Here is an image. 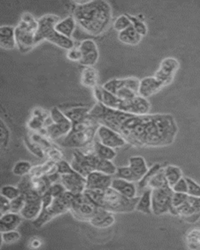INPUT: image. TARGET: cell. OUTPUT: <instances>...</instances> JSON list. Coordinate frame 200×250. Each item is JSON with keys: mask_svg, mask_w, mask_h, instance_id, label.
I'll use <instances>...</instances> for the list:
<instances>
[{"mask_svg": "<svg viewBox=\"0 0 200 250\" xmlns=\"http://www.w3.org/2000/svg\"><path fill=\"white\" fill-rule=\"evenodd\" d=\"M186 243L190 249L200 248V229H193L188 233Z\"/></svg>", "mask_w": 200, "mask_h": 250, "instance_id": "cell-39", "label": "cell"}, {"mask_svg": "<svg viewBox=\"0 0 200 250\" xmlns=\"http://www.w3.org/2000/svg\"><path fill=\"white\" fill-rule=\"evenodd\" d=\"M32 170V165L29 161L20 160L15 164L13 167L12 171L14 175L24 177V176L30 174Z\"/></svg>", "mask_w": 200, "mask_h": 250, "instance_id": "cell-37", "label": "cell"}, {"mask_svg": "<svg viewBox=\"0 0 200 250\" xmlns=\"http://www.w3.org/2000/svg\"><path fill=\"white\" fill-rule=\"evenodd\" d=\"M111 187L120 192L121 195L129 199H134L139 196L137 184L128 182L120 178H114Z\"/></svg>", "mask_w": 200, "mask_h": 250, "instance_id": "cell-22", "label": "cell"}, {"mask_svg": "<svg viewBox=\"0 0 200 250\" xmlns=\"http://www.w3.org/2000/svg\"><path fill=\"white\" fill-rule=\"evenodd\" d=\"M140 80L136 78H114L102 87L123 100H132L139 96Z\"/></svg>", "mask_w": 200, "mask_h": 250, "instance_id": "cell-10", "label": "cell"}, {"mask_svg": "<svg viewBox=\"0 0 200 250\" xmlns=\"http://www.w3.org/2000/svg\"><path fill=\"white\" fill-rule=\"evenodd\" d=\"M136 211L145 214H151L152 210V189L147 188L142 191L140 195V199L138 201L136 208Z\"/></svg>", "mask_w": 200, "mask_h": 250, "instance_id": "cell-28", "label": "cell"}, {"mask_svg": "<svg viewBox=\"0 0 200 250\" xmlns=\"http://www.w3.org/2000/svg\"><path fill=\"white\" fill-rule=\"evenodd\" d=\"M171 188H172L174 192L188 194V183H187L185 178H182L179 180V182Z\"/></svg>", "mask_w": 200, "mask_h": 250, "instance_id": "cell-50", "label": "cell"}, {"mask_svg": "<svg viewBox=\"0 0 200 250\" xmlns=\"http://www.w3.org/2000/svg\"><path fill=\"white\" fill-rule=\"evenodd\" d=\"M96 139L105 146L114 149L121 148L127 144L124 138L119 133L102 125H100L97 130Z\"/></svg>", "mask_w": 200, "mask_h": 250, "instance_id": "cell-15", "label": "cell"}, {"mask_svg": "<svg viewBox=\"0 0 200 250\" xmlns=\"http://www.w3.org/2000/svg\"><path fill=\"white\" fill-rule=\"evenodd\" d=\"M23 217L20 213H9L1 215L0 218V231L6 232L10 230H14L18 229V227L21 224Z\"/></svg>", "mask_w": 200, "mask_h": 250, "instance_id": "cell-24", "label": "cell"}, {"mask_svg": "<svg viewBox=\"0 0 200 250\" xmlns=\"http://www.w3.org/2000/svg\"><path fill=\"white\" fill-rule=\"evenodd\" d=\"M60 21V17L55 14H45L38 20L36 45L46 40L67 51L75 47V42L72 39L65 37L56 30V25Z\"/></svg>", "mask_w": 200, "mask_h": 250, "instance_id": "cell-7", "label": "cell"}, {"mask_svg": "<svg viewBox=\"0 0 200 250\" xmlns=\"http://www.w3.org/2000/svg\"><path fill=\"white\" fill-rule=\"evenodd\" d=\"M67 57L69 61L73 62H80L81 60V52L79 47H74L72 49L67 51Z\"/></svg>", "mask_w": 200, "mask_h": 250, "instance_id": "cell-51", "label": "cell"}, {"mask_svg": "<svg viewBox=\"0 0 200 250\" xmlns=\"http://www.w3.org/2000/svg\"><path fill=\"white\" fill-rule=\"evenodd\" d=\"M89 115L100 125L119 133L127 144L136 148H160L174 143L179 127L171 114H134L96 103Z\"/></svg>", "mask_w": 200, "mask_h": 250, "instance_id": "cell-1", "label": "cell"}, {"mask_svg": "<svg viewBox=\"0 0 200 250\" xmlns=\"http://www.w3.org/2000/svg\"><path fill=\"white\" fill-rule=\"evenodd\" d=\"M98 71L94 66H84L80 74V83L87 88H96L98 85Z\"/></svg>", "mask_w": 200, "mask_h": 250, "instance_id": "cell-26", "label": "cell"}, {"mask_svg": "<svg viewBox=\"0 0 200 250\" xmlns=\"http://www.w3.org/2000/svg\"><path fill=\"white\" fill-rule=\"evenodd\" d=\"M76 25L75 18H73L72 16H70L64 19L60 20L56 25V30L65 37L71 39L73 34L75 32Z\"/></svg>", "mask_w": 200, "mask_h": 250, "instance_id": "cell-32", "label": "cell"}, {"mask_svg": "<svg viewBox=\"0 0 200 250\" xmlns=\"http://www.w3.org/2000/svg\"><path fill=\"white\" fill-rule=\"evenodd\" d=\"M93 94L98 103L106 107L134 114H148L151 109L150 103L147 99L137 96L132 100H120L114 94L106 91L102 86L97 85L93 88Z\"/></svg>", "mask_w": 200, "mask_h": 250, "instance_id": "cell-5", "label": "cell"}, {"mask_svg": "<svg viewBox=\"0 0 200 250\" xmlns=\"http://www.w3.org/2000/svg\"><path fill=\"white\" fill-rule=\"evenodd\" d=\"M174 215L179 216L188 223L200 221V197L188 195L186 201L175 209Z\"/></svg>", "mask_w": 200, "mask_h": 250, "instance_id": "cell-13", "label": "cell"}, {"mask_svg": "<svg viewBox=\"0 0 200 250\" xmlns=\"http://www.w3.org/2000/svg\"><path fill=\"white\" fill-rule=\"evenodd\" d=\"M88 195L96 206L114 213H128L136 210L140 195L129 199L121 195L112 187L102 190L85 189Z\"/></svg>", "mask_w": 200, "mask_h": 250, "instance_id": "cell-3", "label": "cell"}, {"mask_svg": "<svg viewBox=\"0 0 200 250\" xmlns=\"http://www.w3.org/2000/svg\"><path fill=\"white\" fill-rule=\"evenodd\" d=\"M100 126V124L89 115L87 119L72 125L71 131L57 142L66 148H87L94 143Z\"/></svg>", "mask_w": 200, "mask_h": 250, "instance_id": "cell-6", "label": "cell"}, {"mask_svg": "<svg viewBox=\"0 0 200 250\" xmlns=\"http://www.w3.org/2000/svg\"><path fill=\"white\" fill-rule=\"evenodd\" d=\"M75 197V194L66 191L59 197L54 198L51 204L46 208H42L39 217L32 221L34 226L41 228L54 217L70 211Z\"/></svg>", "mask_w": 200, "mask_h": 250, "instance_id": "cell-9", "label": "cell"}, {"mask_svg": "<svg viewBox=\"0 0 200 250\" xmlns=\"http://www.w3.org/2000/svg\"><path fill=\"white\" fill-rule=\"evenodd\" d=\"M161 168L157 174L152 177L151 179L149 180L148 183V188H150L151 189L159 188L164 187V186H170L167 182V178L165 177L164 169Z\"/></svg>", "mask_w": 200, "mask_h": 250, "instance_id": "cell-34", "label": "cell"}, {"mask_svg": "<svg viewBox=\"0 0 200 250\" xmlns=\"http://www.w3.org/2000/svg\"><path fill=\"white\" fill-rule=\"evenodd\" d=\"M114 28L120 33L121 31H124L128 27L132 25L131 20L128 18V14H123L117 18L114 22Z\"/></svg>", "mask_w": 200, "mask_h": 250, "instance_id": "cell-38", "label": "cell"}, {"mask_svg": "<svg viewBox=\"0 0 200 250\" xmlns=\"http://www.w3.org/2000/svg\"><path fill=\"white\" fill-rule=\"evenodd\" d=\"M57 171L62 175V174H71L75 170L73 169L71 164L67 163L66 160H61L59 162L57 163Z\"/></svg>", "mask_w": 200, "mask_h": 250, "instance_id": "cell-47", "label": "cell"}, {"mask_svg": "<svg viewBox=\"0 0 200 250\" xmlns=\"http://www.w3.org/2000/svg\"><path fill=\"white\" fill-rule=\"evenodd\" d=\"M142 36L140 35L133 26L128 27L124 31L118 33V39L120 42L125 45H137L141 41Z\"/></svg>", "mask_w": 200, "mask_h": 250, "instance_id": "cell-27", "label": "cell"}, {"mask_svg": "<svg viewBox=\"0 0 200 250\" xmlns=\"http://www.w3.org/2000/svg\"><path fill=\"white\" fill-rule=\"evenodd\" d=\"M112 175L105 174L102 172L93 171L86 177V189H106L112 186Z\"/></svg>", "mask_w": 200, "mask_h": 250, "instance_id": "cell-19", "label": "cell"}, {"mask_svg": "<svg viewBox=\"0 0 200 250\" xmlns=\"http://www.w3.org/2000/svg\"><path fill=\"white\" fill-rule=\"evenodd\" d=\"M188 183V194L192 196L200 197V186L189 178H185Z\"/></svg>", "mask_w": 200, "mask_h": 250, "instance_id": "cell-48", "label": "cell"}, {"mask_svg": "<svg viewBox=\"0 0 200 250\" xmlns=\"http://www.w3.org/2000/svg\"><path fill=\"white\" fill-rule=\"evenodd\" d=\"M89 110L90 109L84 106H75V107L66 109L63 113L71 121L72 125H74L87 119L89 117Z\"/></svg>", "mask_w": 200, "mask_h": 250, "instance_id": "cell-31", "label": "cell"}, {"mask_svg": "<svg viewBox=\"0 0 200 250\" xmlns=\"http://www.w3.org/2000/svg\"><path fill=\"white\" fill-rule=\"evenodd\" d=\"M92 146L81 148H75L73 152L71 165L73 169L86 178L93 171H100L109 175H115L117 167L110 160H103L99 157L92 150Z\"/></svg>", "mask_w": 200, "mask_h": 250, "instance_id": "cell-4", "label": "cell"}, {"mask_svg": "<svg viewBox=\"0 0 200 250\" xmlns=\"http://www.w3.org/2000/svg\"><path fill=\"white\" fill-rule=\"evenodd\" d=\"M0 45L2 49L10 50L17 46L15 27L2 25L0 27Z\"/></svg>", "mask_w": 200, "mask_h": 250, "instance_id": "cell-25", "label": "cell"}, {"mask_svg": "<svg viewBox=\"0 0 200 250\" xmlns=\"http://www.w3.org/2000/svg\"><path fill=\"white\" fill-rule=\"evenodd\" d=\"M25 143L28 149L33 154L36 155L37 157H40V158H43L45 152H44L43 149L40 146V145H38L37 143H35L32 140H30V139H26Z\"/></svg>", "mask_w": 200, "mask_h": 250, "instance_id": "cell-46", "label": "cell"}, {"mask_svg": "<svg viewBox=\"0 0 200 250\" xmlns=\"http://www.w3.org/2000/svg\"><path fill=\"white\" fill-rule=\"evenodd\" d=\"M20 239V234L18 230H10L6 232H1V241L4 244H14Z\"/></svg>", "mask_w": 200, "mask_h": 250, "instance_id": "cell-42", "label": "cell"}, {"mask_svg": "<svg viewBox=\"0 0 200 250\" xmlns=\"http://www.w3.org/2000/svg\"><path fill=\"white\" fill-rule=\"evenodd\" d=\"M165 177L167 178V182L171 187L175 186L179 180L183 178L182 171L179 167L168 165L164 168Z\"/></svg>", "mask_w": 200, "mask_h": 250, "instance_id": "cell-33", "label": "cell"}, {"mask_svg": "<svg viewBox=\"0 0 200 250\" xmlns=\"http://www.w3.org/2000/svg\"><path fill=\"white\" fill-rule=\"evenodd\" d=\"M114 178H120V179L126 180L128 182H135L138 183L140 182V179L138 178L137 176L134 174L132 169L129 166L120 167L117 169L116 174L114 176Z\"/></svg>", "mask_w": 200, "mask_h": 250, "instance_id": "cell-36", "label": "cell"}, {"mask_svg": "<svg viewBox=\"0 0 200 250\" xmlns=\"http://www.w3.org/2000/svg\"><path fill=\"white\" fill-rule=\"evenodd\" d=\"M128 166L132 169L134 174L140 180L143 178L149 170L145 159L141 156H132L128 160Z\"/></svg>", "mask_w": 200, "mask_h": 250, "instance_id": "cell-29", "label": "cell"}, {"mask_svg": "<svg viewBox=\"0 0 200 250\" xmlns=\"http://www.w3.org/2000/svg\"><path fill=\"white\" fill-rule=\"evenodd\" d=\"M188 194L179 193V192H174L172 196V207L173 210L171 214L174 215L175 209L180 206L182 205L184 202L188 199Z\"/></svg>", "mask_w": 200, "mask_h": 250, "instance_id": "cell-45", "label": "cell"}, {"mask_svg": "<svg viewBox=\"0 0 200 250\" xmlns=\"http://www.w3.org/2000/svg\"><path fill=\"white\" fill-rule=\"evenodd\" d=\"M81 52V60L79 63L84 66H93L98 62L100 52L96 42L92 39H84L79 45Z\"/></svg>", "mask_w": 200, "mask_h": 250, "instance_id": "cell-17", "label": "cell"}, {"mask_svg": "<svg viewBox=\"0 0 200 250\" xmlns=\"http://www.w3.org/2000/svg\"><path fill=\"white\" fill-rule=\"evenodd\" d=\"M32 248H39L41 245V241L39 238H35L32 241Z\"/></svg>", "mask_w": 200, "mask_h": 250, "instance_id": "cell-53", "label": "cell"}, {"mask_svg": "<svg viewBox=\"0 0 200 250\" xmlns=\"http://www.w3.org/2000/svg\"><path fill=\"white\" fill-rule=\"evenodd\" d=\"M48 191H49V193L53 195V197L56 198L60 196L67 190L61 182H56V183L52 184Z\"/></svg>", "mask_w": 200, "mask_h": 250, "instance_id": "cell-49", "label": "cell"}, {"mask_svg": "<svg viewBox=\"0 0 200 250\" xmlns=\"http://www.w3.org/2000/svg\"><path fill=\"white\" fill-rule=\"evenodd\" d=\"M38 20L30 13L22 14L20 21L15 27L17 46L21 53H28L36 44Z\"/></svg>", "mask_w": 200, "mask_h": 250, "instance_id": "cell-8", "label": "cell"}, {"mask_svg": "<svg viewBox=\"0 0 200 250\" xmlns=\"http://www.w3.org/2000/svg\"><path fill=\"white\" fill-rule=\"evenodd\" d=\"M0 131H1V135H0V142H1V148H7L10 144V132L8 127L5 125L4 121L1 120L0 121Z\"/></svg>", "mask_w": 200, "mask_h": 250, "instance_id": "cell-41", "label": "cell"}, {"mask_svg": "<svg viewBox=\"0 0 200 250\" xmlns=\"http://www.w3.org/2000/svg\"><path fill=\"white\" fill-rule=\"evenodd\" d=\"M115 221L116 219L114 213L99 207L96 214L88 223L97 229H107L112 226L115 223Z\"/></svg>", "mask_w": 200, "mask_h": 250, "instance_id": "cell-21", "label": "cell"}, {"mask_svg": "<svg viewBox=\"0 0 200 250\" xmlns=\"http://www.w3.org/2000/svg\"><path fill=\"white\" fill-rule=\"evenodd\" d=\"M25 195L22 193L16 199L10 200V212L20 213L25 205Z\"/></svg>", "mask_w": 200, "mask_h": 250, "instance_id": "cell-44", "label": "cell"}, {"mask_svg": "<svg viewBox=\"0 0 200 250\" xmlns=\"http://www.w3.org/2000/svg\"><path fill=\"white\" fill-rule=\"evenodd\" d=\"M179 68V62L177 59L167 57L161 61L159 69L156 71L154 77L163 83V85H167L172 82Z\"/></svg>", "mask_w": 200, "mask_h": 250, "instance_id": "cell-16", "label": "cell"}, {"mask_svg": "<svg viewBox=\"0 0 200 250\" xmlns=\"http://www.w3.org/2000/svg\"><path fill=\"white\" fill-rule=\"evenodd\" d=\"M128 18L132 21V26L136 31L143 37L147 35L148 28L147 26L145 24L143 20L141 19L140 17H135V16L129 15L128 14Z\"/></svg>", "mask_w": 200, "mask_h": 250, "instance_id": "cell-40", "label": "cell"}, {"mask_svg": "<svg viewBox=\"0 0 200 250\" xmlns=\"http://www.w3.org/2000/svg\"><path fill=\"white\" fill-rule=\"evenodd\" d=\"M71 127L72 123L55 124L53 122L46 127L44 135L49 140L58 141L66 136L71 131Z\"/></svg>", "mask_w": 200, "mask_h": 250, "instance_id": "cell-23", "label": "cell"}, {"mask_svg": "<svg viewBox=\"0 0 200 250\" xmlns=\"http://www.w3.org/2000/svg\"><path fill=\"white\" fill-rule=\"evenodd\" d=\"M92 148L93 152L100 158L112 161L116 157L117 152L114 148L105 146L96 139H95L94 143H92Z\"/></svg>", "mask_w": 200, "mask_h": 250, "instance_id": "cell-30", "label": "cell"}, {"mask_svg": "<svg viewBox=\"0 0 200 250\" xmlns=\"http://www.w3.org/2000/svg\"><path fill=\"white\" fill-rule=\"evenodd\" d=\"M98 209V206H96L88 195L83 192L75 195L70 212L76 220L89 222Z\"/></svg>", "mask_w": 200, "mask_h": 250, "instance_id": "cell-11", "label": "cell"}, {"mask_svg": "<svg viewBox=\"0 0 200 250\" xmlns=\"http://www.w3.org/2000/svg\"><path fill=\"white\" fill-rule=\"evenodd\" d=\"M163 167L160 164H156L151 168H149V170L145 174L143 178H141L138 183H136L137 184L138 191H141V193L144 189L147 188L149 180L151 179L152 177L154 174H157V172L159 171L161 168Z\"/></svg>", "mask_w": 200, "mask_h": 250, "instance_id": "cell-35", "label": "cell"}, {"mask_svg": "<svg viewBox=\"0 0 200 250\" xmlns=\"http://www.w3.org/2000/svg\"><path fill=\"white\" fill-rule=\"evenodd\" d=\"M72 17L85 32L100 35L106 31L112 21V7L104 0L74 2Z\"/></svg>", "mask_w": 200, "mask_h": 250, "instance_id": "cell-2", "label": "cell"}, {"mask_svg": "<svg viewBox=\"0 0 200 250\" xmlns=\"http://www.w3.org/2000/svg\"><path fill=\"white\" fill-rule=\"evenodd\" d=\"M174 194L170 186L152 189V210L157 216L172 213V196Z\"/></svg>", "mask_w": 200, "mask_h": 250, "instance_id": "cell-12", "label": "cell"}, {"mask_svg": "<svg viewBox=\"0 0 200 250\" xmlns=\"http://www.w3.org/2000/svg\"><path fill=\"white\" fill-rule=\"evenodd\" d=\"M25 195V205L20 212L23 218L29 221H35L40 214L42 208L41 195L32 188L24 193Z\"/></svg>", "mask_w": 200, "mask_h": 250, "instance_id": "cell-14", "label": "cell"}, {"mask_svg": "<svg viewBox=\"0 0 200 250\" xmlns=\"http://www.w3.org/2000/svg\"><path fill=\"white\" fill-rule=\"evenodd\" d=\"M1 204H0V213L1 215L10 212V200L1 195Z\"/></svg>", "mask_w": 200, "mask_h": 250, "instance_id": "cell-52", "label": "cell"}, {"mask_svg": "<svg viewBox=\"0 0 200 250\" xmlns=\"http://www.w3.org/2000/svg\"><path fill=\"white\" fill-rule=\"evenodd\" d=\"M163 87V83H161L155 77H146L140 80L139 96L148 99L157 94Z\"/></svg>", "mask_w": 200, "mask_h": 250, "instance_id": "cell-20", "label": "cell"}, {"mask_svg": "<svg viewBox=\"0 0 200 250\" xmlns=\"http://www.w3.org/2000/svg\"><path fill=\"white\" fill-rule=\"evenodd\" d=\"M60 182L67 191L75 195L83 193L86 189V178L76 171L60 175Z\"/></svg>", "mask_w": 200, "mask_h": 250, "instance_id": "cell-18", "label": "cell"}, {"mask_svg": "<svg viewBox=\"0 0 200 250\" xmlns=\"http://www.w3.org/2000/svg\"><path fill=\"white\" fill-rule=\"evenodd\" d=\"M21 194L20 188L16 186H5L1 188V195L6 199L13 200Z\"/></svg>", "mask_w": 200, "mask_h": 250, "instance_id": "cell-43", "label": "cell"}]
</instances>
